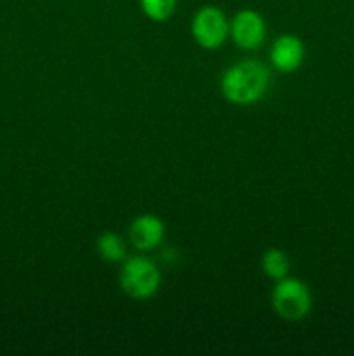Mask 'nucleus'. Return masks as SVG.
Masks as SVG:
<instances>
[{"instance_id":"obj_4","label":"nucleus","mask_w":354,"mask_h":356,"mask_svg":"<svg viewBox=\"0 0 354 356\" xmlns=\"http://www.w3.org/2000/svg\"><path fill=\"white\" fill-rule=\"evenodd\" d=\"M191 37L205 51H215L229 37V21L215 6H203L191 19Z\"/></svg>"},{"instance_id":"obj_5","label":"nucleus","mask_w":354,"mask_h":356,"mask_svg":"<svg viewBox=\"0 0 354 356\" xmlns=\"http://www.w3.org/2000/svg\"><path fill=\"white\" fill-rule=\"evenodd\" d=\"M267 35L266 19L253 9H242L229 21V37L236 47L243 51H255L264 44Z\"/></svg>"},{"instance_id":"obj_7","label":"nucleus","mask_w":354,"mask_h":356,"mask_svg":"<svg viewBox=\"0 0 354 356\" xmlns=\"http://www.w3.org/2000/svg\"><path fill=\"white\" fill-rule=\"evenodd\" d=\"M165 236V225L155 214H141L128 226V238L137 250H153Z\"/></svg>"},{"instance_id":"obj_6","label":"nucleus","mask_w":354,"mask_h":356,"mask_svg":"<svg viewBox=\"0 0 354 356\" xmlns=\"http://www.w3.org/2000/svg\"><path fill=\"white\" fill-rule=\"evenodd\" d=\"M305 58L304 42L297 35H280L273 42L269 51V61L276 72L294 73L302 66Z\"/></svg>"},{"instance_id":"obj_8","label":"nucleus","mask_w":354,"mask_h":356,"mask_svg":"<svg viewBox=\"0 0 354 356\" xmlns=\"http://www.w3.org/2000/svg\"><path fill=\"white\" fill-rule=\"evenodd\" d=\"M260 268L269 280H283L290 273V259L283 250L271 247L260 257Z\"/></svg>"},{"instance_id":"obj_1","label":"nucleus","mask_w":354,"mask_h":356,"mask_svg":"<svg viewBox=\"0 0 354 356\" xmlns=\"http://www.w3.org/2000/svg\"><path fill=\"white\" fill-rule=\"evenodd\" d=\"M271 73L257 59H242L229 66L221 76V92L226 101L236 106L255 104L269 89Z\"/></svg>"},{"instance_id":"obj_2","label":"nucleus","mask_w":354,"mask_h":356,"mask_svg":"<svg viewBox=\"0 0 354 356\" xmlns=\"http://www.w3.org/2000/svg\"><path fill=\"white\" fill-rule=\"evenodd\" d=\"M120 289L135 301H144L158 292L162 275L158 266L144 256H134L121 261Z\"/></svg>"},{"instance_id":"obj_3","label":"nucleus","mask_w":354,"mask_h":356,"mask_svg":"<svg viewBox=\"0 0 354 356\" xmlns=\"http://www.w3.org/2000/svg\"><path fill=\"white\" fill-rule=\"evenodd\" d=\"M273 312L287 322H301L311 313L312 296L307 285L298 278L278 280L271 292Z\"/></svg>"},{"instance_id":"obj_10","label":"nucleus","mask_w":354,"mask_h":356,"mask_svg":"<svg viewBox=\"0 0 354 356\" xmlns=\"http://www.w3.org/2000/svg\"><path fill=\"white\" fill-rule=\"evenodd\" d=\"M139 6L148 19L155 21V23H163L176 13L177 0H139Z\"/></svg>"},{"instance_id":"obj_9","label":"nucleus","mask_w":354,"mask_h":356,"mask_svg":"<svg viewBox=\"0 0 354 356\" xmlns=\"http://www.w3.org/2000/svg\"><path fill=\"white\" fill-rule=\"evenodd\" d=\"M96 249L101 259L106 263H121L127 256L124 238L115 232L101 233L96 242Z\"/></svg>"}]
</instances>
